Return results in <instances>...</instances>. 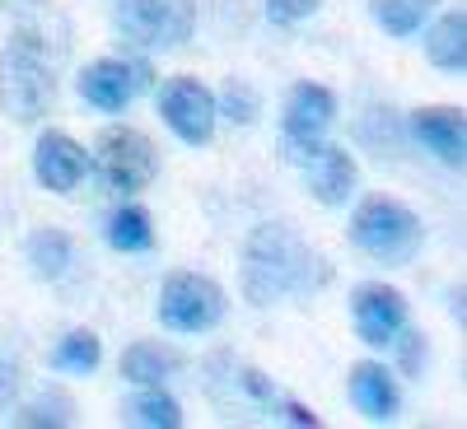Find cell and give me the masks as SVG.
Masks as SVG:
<instances>
[{
    "instance_id": "cell-1",
    "label": "cell",
    "mask_w": 467,
    "mask_h": 429,
    "mask_svg": "<svg viewBox=\"0 0 467 429\" xmlns=\"http://www.w3.org/2000/svg\"><path fill=\"white\" fill-rule=\"evenodd\" d=\"M332 281L327 261L290 224H257L244 243V299L271 308L281 299L318 294Z\"/></svg>"
},
{
    "instance_id": "cell-2",
    "label": "cell",
    "mask_w": 467,
    "mask_h": 429,
    "mask_svg": "<svg viewBox=\"0 0 467 429\" xmlns=\"http://www.w3.org/2000/svg\"><path fill=\"white\" fill-rule=\"evenodd\" d=\"M52 103V66L47 43L33 28H15L10 43L0 47V107L15 122H37Z\"/></svg>"
},
{
    "instance_id": "cell-3",
    "label": "cell",
    "mask_w": 467,
    "mask_h": 429,
    "mask_svg": "<svg viewBox=\"0 0 467 429\" xmlns=\"http://www.w3.org/2000/svg\"><path fill=\"white\" fill-rule=\"evenodd\" d=\"M420 239H425V229H420L416 210H407L393 197H369L350 215V243L374 261L402 266L420 252Z\"/></svg>"
},
{
    "instance_id": "cell-4",
    "label": "cell",
    "mask_w": 467,
    "mask_h": 429,
    "mask_svg": "<svg viewBox=\"0 0 467 429\" xmlns=\"http://www.w3.org/2000/svg\"><path fill=\"white\" fill-rule=\"evenodd\" d=\"M112 24L140 52H173L197 28V0H117Z\"/></svg>"
},
{
    "instance_id": "cell-5",
    "label": "cell",
    "mask_w": 467,
    "mask_h": 429,
    "mask_svg": "<svg viewBox=\"0 0 467 429\" xmlns=\"http://www.w3.org/2000/svg\"><path fill=\"white\" fill-rule=\"evenodd\" d=\"M224 290L202 276V271H173L160 290V322L169 332H182V336H197V332H211L224 322Z\"/></svg>"
},
{
    "instance_id": "cell-6",
    "label": "cell",
    "mask_w": 467,
    "mask_h": 429,
    "mask_svg": "<svg viewBox=\"0 0 467 429\" xmlns=\"http://www.w3.org/2000/svg\"><path fill=\"white\" fill-rule=\"evenodd\" d=\"M94 164L112 191H140L160 173V154H154L150 136H140L136 127H108L94 145Z\"/></svg>"
},
{
    "instance_id": "cell-7",
    "label": "cell",
    "mask_w": 467,
    "mask_h": 429,
    "mask_svg": "<svg viewBox=\"0 0 467 429\" xmlns=\"http://www.w3.org/2000/svg\"><path fill=\"white\" fill-rule=\"evenodd\" d=\"M160 117L182 145H206L215 136V94L192 75H173L160 89Z\"/></svg>"
},
{
    "instance_id": "cell-8",
    "label": "cell",
    "mask_w": 467,
    "mask_h": 429,
    "mask_svg": "<svg viewBox=\"0 0 467 429\" xmlns=\"http://www.w3.org/2000/svg\"><path fill=\"white\" fill-rule=\"evenodd\" d=\"M350 327H356V336L365 345L388 350V341L407 327V299H402V290L383 285V281L356 285V294H350Z\"/></svg>"
},
{
    "instance_id": "cell-9",
    "label": "cell",
    "mask_w": 467,
    "mask_h": 429,
    "mask_svg": "<svg viewBox=\"0 0 467 429\" xmlns=\"http://www.w3.org/2000/svg\"><path fill=\"white\" fill-rule=\"evenodd\" d=\"M140 89H150V66L145 61L103 56V61H89L80 70V98L99 112H127Z\"/></svg>"
},
{
    "instance_id": "cell-10",
    "label": "cell",
    "mask_w": 467,
    "mask_h": 429,
    "mask_svg": "<svg viewBox=\"0 0 467 429\" xmlns=\"http://www.w3.org/2000/svg\"><path fill=\"white\" fill-rule=\"evenodd\" d=\"M94 169V159L85 154L80 140H70L66 131H43L33 145V178L43 182L57 197H70L85 182V173Z\"/></svg>"
},
{
    "instance_id": "cell-11",
    "label": "cell",
    "mask_w": 467,
    "mask_h": 429,
    "mask_svg": "<svg viewBox=\"0 0 467 429\" xmlns=\"http://www.w3.org/2000/svg\"><path fill=\"white\" fill-rule=\"evenodd\" d=\"M346 393H350V406H356L369 424H393L398 411H402V387H398L393 369H383L374 360H360L350 369Z\"/></svg>"
},
{
    "instance_id": "cell-12",
    "label": "cell",
    "mask_w": 467,
    "mask_h": 429,
    "mask_svg": "<svg viewBox=\"0 0 467 429\" xmlns=\"http://www.w3.org/2000/svg\"><path fill=\"white\" fill-rule=\"evenodd\" d=\"M304 178H308V191H314L318 206H346L356 197V182H360V169L356 159L346 154V145H318V154L304 164Z\"/></svg>"
},
{
    "instance_id": "cell-13",
    "label": "cell",
    "mask_w": 467,
    "mask_h": 429,
    "mask_svg": "<svg viewBox=\"0 0 467 429\" xmlns=\"http://www.w3.org/2000/svg\"><path fill=\"white\" fill-rule=\"evenodd\" d=\"M337 122V98L323 85H295L285 98V117H281V136L285 140H323L327 127Z\"/></svg>"
},
{
    "instance_id": "cell-14",
    "label": "cell",
    "mask_w": 467,
    "mask_h": 429,
    "mask_svg": "<svg viewBox=\"0 0 467 429\" xmlns=\"http://www.w3.org/2000/svg\"><path fill=\"white\" fill-rule=\"evenodd\" d=\"M411 136L435 154L440 164L462 169L467 159V122H462V107H420L411 117Z\"/></svg>"
},
{
    "instance_id": "cell-15",
    "label": "cell",
    "mask_w": 467,
    "mask_h": 429,
    "mask_svg": "<svg viewBox=\"0 0 467 429\" xmlns=\"http://www.w3.org/2000/svg\"><path fill=\"white\" fill-rule=\"evenodd\" d=\"M178 369H182V355L169 350V345H160V341H136V345L122 350V378L136 383V387H160Z\"/></svg>"
},
{
    "instance_id": "cell-16",
    "label": "cell",
    "mask_w": 467,
    "mask_h": 429,
    "mask_svg": "<svg viewBox=\"0 0 467 429\" xmlns=\"http://www.w3.org/2000/svg\"><path fill=\"white\" fill-rule=\"evenodd\" d=\"M24 257L33 266V276L37 281H61L70 261H75V243H70V233L57 229V224H43V229H33L28 233V243H24Z\"/></svg>"
},
{
    "instance_id": "cell-17",
    "label": "cell",
    "mask_w": 467,
    "mask_h": 429,
    "mask_svg": "<svg viewBox=\"0 0 467 429\" xmlns=\"http://www.w3.org/2000/svg\"><path fill=\"white\" fill-rule=\"evenodd\" d=\"M425 56H431V66H440L449 75L467 70V15L462 10H449L444 19L431 24V33H425Z\"/></svg>"
},
{
    "instance_id": "cell-18",
    "label": "cell",
    "mask_w": 467,
    "mask_h": 429,
    "mask_svg": "<svg viewBox=\"0 0 467 429\" xmlns=\"http://www.w3.org/2000/svg\"><path fill=\"white\" fill-rule=\"evenodd\" d=\"M99 360H103V345H99V336H94L89 327L66 332V336L52 345V355H47V364H52L57 373H94Z\"/></svg>"
},
{
    "instance_id": "cell-19",
    "label": "cell",
    "mask_w": 467,
    "mask_h": 429,
    "mask_svg": "<svg viewBox=\"0 0 467 429\" xmlns=\"http://www.w3.org/2000/svg\"><path fill=\"white\" fill-rule=\"evenodd\" d=\"M108 243L117 252H150L154 248V229H150V215L140 206H117L108 215Z\"/></svg>"
},
{
    "instance_id": "cell-20",
    "label": "cell",
    "mask_w": 467,
    "mask_h": 429,
    "mask_svg": "<svg viewBox=\"0 0 467 429\" xmlns=\"http://www.w3.org/2000/svg\"><path fill=\"white\" fill-rule=\"evenodd\" d=\"M369 15H374L379 28H388L393 37H411V33H420L431 5H425V0H369Z\"/></svg>"
},
{
    "instance_id": "cell-21",
    "label": "cell",
    "mask_w": 467,
    "mask_h": 429,
    "mask_svg": "<svg viewBox=\"0 0 467 429\" xmlns=\"http://www.w3.org/2000/svg\"><path fill=\"white\" fill-rule=\"evenodd\" d=\"M127 420L145 424V429H178L182 424V406L169 393H160V387H145V393L127 406Z\"/></svg>"
},
{
    "instance_id": "cell-22",
    "label": "cell",
    "mask_w": 467,
    "mask_h": 429,
    "mask_svg": "<svg viewBox=\"0 0 467 429\" xmlns=\"http://www.w3.org/2000/svg\"><path fill=\"white\" fill-rule=\"evenodd\" d=\"M257 112H262V103H257V89L248 80H224V89L215 98V117H229V122H239V127H253Z\"/></svg>"
},
{
    "instance_id": "cell-23",
    "label": "cell",
    "mask_w": 467,
    "mask_h": 429,
    "mask_svg": "<svg viewBox=\"0 0 467 429\" xmlns=\"http://www.w3.org/2000/svg\"><path fill=\"white\" fill-rule=\"evenodd\" d=\"M398 350V369L402 373H411V378H420V369H425V360H431V345H425V332L420 327H402L393 341H388Z\"/></svg>"
},
{
    "instance_id": "cell-24",
    "label": "cell",
    "mask_w": 467,
    "mask_h": 429,
    "mask_svg": "<svg viewBox=\"0 0 467 429\" xmlns=\"http://www.w3.org/2000/svg\"><path fill=\"white\" fill-rule=\"evenodd\" d=\"M70 415H75V406H70V397H61V393H47V397H37L33 406H24V415H19V424H70Z\"/></svg>"
},
{
    "instance_id": "cell-25",
    "label": "cell",
    "mask_w": 467,
    "mask_h": 429,
    "mask_svg": "<svg viewBox=\"0 0 467 429\" xmlns=\"http://www.w3.org/2000/svg\"><path fill=\"white\" fill-rule=\"evenodd\" d=\"M314 10H318V0H266V19H271V24H281V28L308 19Z\"/></svg>"
},
{
    "instance_id": "cell-26",
    "label": "cell",
    "mask_w": 467,
    "mask_h": 429,
    "mask_svg": "<svg viewBox=\"0 0 467 429\" xmlns=\"http://www.w3.org/2000/svg\"><path fill=\"white\" fill-rule=\"evenodd\" d=\"M19 387H24V369L15 360H0V411L19 397Z\"/></svg>"
},
{
    "instance_id": "cell-27",
    "label": "cell",
    "mask_w": 467,
    "mask_h": 429,
    "mask_svg": "<svg viewBox=\"0 0 467 429\" xmlns=\"http://www.w3.org/2000/svg\"><path fill=\"white\" fill-rule=\"evenodd\" d=\"M285 406V420L290 424H299V429H318V415L308 411V406H299V402H281Z\"/></svg>"
},
{
    "instance_id": "cell-28",
    "label": "cell",
    "mask_w": 467,
    "mask_h": 429,
    "mask_svg": "<svg viewBox=\"0 0 467 429\" xmlns=\"http://www.w3.org/2000/svg\"><path fill=\"white\" fill-rule=\"evenodd\" d=\"M425 5H440V0H425Z\"/></svg>"
}]
</instances>
